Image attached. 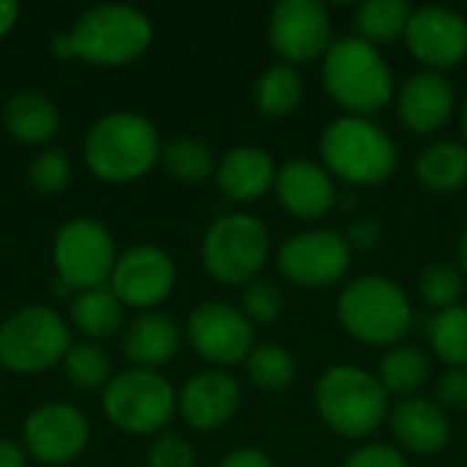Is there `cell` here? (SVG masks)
<instances>
[{
	"instance_id": "1",
	"label": "cell",
	"mask_w": 467,
	"mask_h": 467,
	"mask_svg": "<svg viewBox=\"0 0 467 467\" xmlns=\"http://www.w3.org/2000/svg\"><path fill=\"white\" fill-rule=\"evenodd\" d=\"M320 79L345 115L372 118L397 99V82L386 55L358 36L334 38L323 55Z\"/></svg>"
},
{
	"instance_id": "2",
	"label": "cell",
	"mask_w": 467,
	"mask_h": 467,
	"mask_svg": "<svg viewBox=\"0 0 467 467\" xmlns=\"http://www.w3.org/2000/svg\"><path fill=\"white\" fill-rule=\"evenodd\" d=\"M337 320L348 337L369 348H397L413 331V304L405 287L383 274L350 279L337 298Z\"/></svg>"
},
{
	"instance_id": "3",
	"label": "cell",
	"mask_w": 467,
	"mask_h": 467,
	"mask_svg": "<svg viewBox=\"0 0 467 467\" xmlns=\"http://www.w3.org/2000/svg\"><path fill=\"white\" fill-rule=\"evenodd\" d=\"M320 164L353 186H380L394 178L400 167V148L394 137L372 118L339 115L334 118L317 142Z\"/></svg>"
},
{
	"instance_id": "4",
	"label": "cell",
	"mask_w": 467,
	"mask_h": 467,
	"mask_svg": "<svg viewBox=\"0 0 467 467\" xmlns=\"http://www.w3.org/2000/svg\"><path fill=\"white\" fill-rule=\"evenodd\" d=\"M389 400L378 375L358 364H334L315 386L317 416L345 441L372 438L389 421Z\"/></svg>"
},
{
	"instance_id": "5",
	"label": "cell",
	"mask_w": 467,
	"mask_h": 467,
	"mask_svg": "<svg viewBox=\"0 0 467 467\" xmlns=\"http://www.w3.org/2000/svg\"><path fill=\"white\" fill-rule=\"evenodd\" d=\"M153 38L150 19L131 5H96L85 11L68 36L52 41L57 57H85L90 63H129L140 57Z\"/></svg>"
},
{
	"instance_id": "6",
	"label": "cell",
	"mask_w": 467,
	"mask_h": 467,
	"mask_svg": "<svg viewBox=\"0 0 467 467\" xmlns=\"http://www.w3.org/2000/svg\"><path fill=\"white\" fill-rule=\"evenodd\" d=\"M159 156V131L148 118L134 112H115L101 118L85 140L88 167L109 183L145 175Z\"/></svg>"
},
{
	"instance_id": "7",
	"label": "cell",
	"mask_w": 467,
	"mask_h": 467,
	"mask_svg": "<svg viewBox=\"0 0 467 467\" xmlns=\"http://www.w3.org/2000/svg\"><path fill=\"white\" fill-rule=\"evenodd\" d=\"M268 257L271 233L265 222L252 213H227L216 219L202 238V265L227 287H246L254 282Z\"/></svg>"
},
{
	"instance_id": "8",
	"label": "cell",
	"mask_w": 467,
	"mask_h": 467,
	"mask_svg": "<svg viewBox=\"0 0 467 467\" xmlns=\"http://www.w3.org/2000/svg\"><path fill=\"white\" fill-rule=\"evenodd\" d=\"M68 353V328L49 306H25L0 326V364L19 375L55 367Z\"/></svg>"
},
{
	"instance_id": "9",
	"label": "cell",
	"mask_w": 467,
	"mask_h": 467,
	"mask_svg": "<svg viewBox=\"0 0 467 467\" xmlns=\"http://www.w3.org/2000/svg\"><path fill=\"white\" fill-rule=\"evenodd\" d=\"M353 263V249L345 233L312 227L290 235L276 252L279 274L301 290H328L339 285Z\"/></svg>"
},
{
	"instance_id": "10",
	"label": "cell",
	"mask_w": 467,
	"mask_h": 467,
	"mask_svg": "<svg viewBox=\"0 0 467 467\" xmlns=\"http://www.w3.org/2000/svg\"><path fill=\"white\" fill-rule=\"evenodd\" d=\"M178 394L170 380L150 369H131L107 383L104 413L112 424L134 435H150L170 424Z\"/></svg>"
},
{
	"instance_id": "11",
	"label": "cell",
	"mask_w": 467,
	"mask_h": 467,
	"mask_svg": "<svg viewBox=\"0 0 467 467\" xmlns=\"http://www.w3.org/2000/svg\"><path fill=\"white\" fill-rule=\"evenodd\" d=\"M268 41L282 63L298 68L323 60L334 44V22L320 0H279L268 16Z\"/></svg>"
},
{
	"instance_id": "12",
	"label": "cell",
	"mask_w": 467,
	"mask_h": 467,
	"mask_svg": "<svg viewBox=\"0 0 467 467\" xmlns=\"http://www.w3.org/2000/svg\"><path fill=\"white\" fill-rule=\"evenodd\" d=\"M55 265L66 287L79 293L101 287L115 271L112 235L93 219L68 222L55 238Z\"/></svg>"
},
{
	"instance_id": "13",
	"label": "cell",
	"mask_w": 467,
	"mask_h": 467,
	"mask_svg": "<svg viewBox=\"0 0 467 467\" xmlns=\"http://www.w3.org/2000/svg\"><path fill=\"white\" fill-rule=\"evenodd\" d=\"M189 345L200 358L216 367H233L254 350V326L249 317L224 301L200 304L186 323Z\"/></svg>"
},
{
	"instance_id": "14",
	"label": "cell",
	"mask_w": 467,
	"mask_h": 467,
	"mask_svg": "<svg viewBox=\"0 0 467 467\" xmlns=\"http://www.w3.org/2000/svg\"><path fill=\"white\" fill-rule=\"evenodd\" d=\"M408 52L427 71H451L467 57V16L451 5H419L405 30Z\"/></svg>"
},
{
	"instance_id": "15",
	"label": "cell",
	"mask_w": 467,
	"mask_h": 467,
	"mask_svg": "<svg viewBox=\"0 0 467 467\" xmlns=\"http://www.w3.org/2000/svg\"><path fill=\"white\" fill-rule=\"evenodd\" d=\"M457 112V90L441 71H416L405 79L397 93L400 123L416 137H432Z\"/></svg>"
},
{
	"instance_id": "16",
	"label": "cell",
	"mask_w": 467,
	"mask_h": 467,
	"mask_svg": "<svg viewBox=\"0 0 467 467\" xmlns=\"http://www.w3.org/2000/svg\"><path fill=\"white\" fill-rule=\"evenodd\" d=\"M175 287V263L156 246L129 249L112 271V293L120 304L148 309L161 304Z\"/></svg>"
},
{
	"instance_id": "17",
	"label": "cell",
	"mask_w": 467,
	"mask_h": 467,
	"mask_svg": "<svg viewBox=\"0 0 467 467\" xmlns=\"http://www.w3.org/2000/svg\"><path fill=\"white\" fill-rule=\"evenodd\" d=\"M274 192L279 205L301 222H317L337 205L334 175L312 159H287L276 170Z\"/></svg>"
},
{
	"instance_id": "18",
	"label": "cell",
	"mask_w": 467,
	"mask_h": 467,
	"mask_svg": "<svg viewBox=\"0 0 467 467\" xmlns=\"http://www.w3.org/2000/svg\"><path fill=\"white\" fill-rule=\"evenodd\" d=\"M25 443L44 465L71 462L88 446V421L71 405H44L25 424Z\"/></svg>"
},
{
	"instance_id": "19",
	"label": "cell",
	"mask_w": 467,
	"mask_h": 467,
	"mask_svg": "<svg viewBox=\"0 0 467 467\" xmlns=\"http://www.w3.org/2000/svg\"><path fill=\"white\" fill-rule=\"evenodd\" d=\"M241 402H244L241 383L222 369L194 375L192 380H186V386L178 394V410L183 421L200 432H211L230 424Z\"/></svg>"
},
{
	"instance_id": "20",
	"label": "cell",
	"mask_w": 467,
	"mask_h": 467,
	"mask_svg": "<svg viewBox=\"0 0 467 467\" xmlns=\"http://www.w3.org/2000/svg\"><path fill=\"white\" fill-rule=\"evenodd\" d=\"M389 427L397 449L416 457H435L451 443L449 413L427 397L400 400L389 413Z\"/></svg>"
},
{
	"instance_id": "21",
	"label": "cell",
	"mask_w": 467,
	"mask_h": 467,
	"mask_svg": "<svg viewBox=\"0 0 467 467\" xmlns=\"http://www.w3.org/2000/svg\"><path fill=\"white\" fill-rule=\"evenodd\" d=\"M276 161L260 145H238L216 164V186L233 202H257L276 183Z\"/></svg>"
},
{
	"instance_id": "22",
	"label": "cell",
	"mask_w": 467,
	"mask_h": 467,
	"mask_svg": "<svg viewBox=\"0 0 467 467\" xmlns=\"http://www.w3.org/2000/svg\"><path fill=\"white\" fill-rule=\"evenodd\" d=\"M181 326L161 312H145L123 331V353L142 369L167 364L181 350Z\"/></svg>"
},
{
	"instance_id": "23",
	"label": "cell",
	"mask_w": 467,
	"mask_h": 467,
	"mask_svg": "<svg viewBox=\"0 0 467 467\" xmlns=\"http://www.w3.org/2000/svg\"><path fill=\"white\" fill-rule=\"evenodd\" d=\"M416 181L432 194H451L467 186V145L462 140L430 142L413 164Z\"/></svg>"
},
{
	"instance_id": "24",
	"label": "cell",
	"mask_w": 467,
	"mask_h": 467,
	"mask_svg": "<svg viewBox=\"0 0 467 467\" xmlns=\"http://www.w3.org/2000/svg\"><path fill=\"white\" fill-rule=\"evenodd\" d=\"M375 375L389 397L410 400V397H419V391L430 383L432 358L419 345L402 342L397 348H389V353L380 358Z\"/></svg>"
},
{
	"instance_id": "25",
	"label": "cell",
	"mask_w": 467,
	"mask_h": 467,
	"mask_svg": "<svg viewBox=\"0 0 467 467\" xmlns=\"http://www.w3.org/2000/svg\"><path fill=\"white\" fill-rule=\"evenodd\" d=\"M3 120H5L8 134L25 145H41L52 140L60 126L55 104L44 99L41 93H30V90L8 99Z\"/></svg>"
},
{
	"instance_id": "26",
	"label": "cell",
	"mask_w": 467,
	"mask_h": 467,
	"mask_svg": "<svg viewBox=\"0 0 467 467\" xmlns=\"http://www.w3.org/2000/svg\"><path fill=\"white\" fill-rule=\"evenodd\" d=\"M413 8L405 0H367L356 8L353 25L356 36L372 47H389L405 38Z\"/></svg>"
},
{
	"instance_id": "27",
	"label": "cell",
	"mask_w": 467,
	"mask_h": 467,
	"mask_svg": "<svg viewBox=\"0 0 467 467\" xmlns=\"http://www.w3.org/2000/svg\"><path fill=\"white\" fill-rule=\"evenodd\" d=\"M304 101V77L287 63L265 68L254 85V104L265 118H287Z\"/></svg>"
},
{
	"instance_id": "28",
	"label": "cell",
	"mask_w": 467,
	"mask_h": 467,
	"mask_svg": "<svg viewBox=\"0 0 467 467\" xmlns=\"http://www.w3.org/2000/svg\"><path fill=\"white\" fill-rule=\"evenodd\" d=\"M71 320L88 337L107 339L123 328V304L107 287L85 290L71 301Z\"/></svg>"
},
{
	"instance_id": "29",
	"label": "cell",
	"mask_w": 467,
	"mask_h": 467,
	"mask_svg": "<svg viewBox=\"0 0 467 467\" xmlns=\"http://www.w3.org/2000/svg\"><path fill=\"white\" fill-rule=\"evenodd\" d=\"M430 350L449 369H467V306L457 304L443 312H432L427 323Z\"/></svg>"
},
{
	"instance_id": "30",
	"label": "cell",
	"mask_w": 467,
	"mask_h": 467,
	"mask_svg": "<svg viewBox=\"0 0 467 467\" xmlns=\"http://www.w3.org/2000/svg\"><path fill=\"white\" fill-rule=\"evenodd\" d=\"M246 364V375L249 380L263 389V391H285L293 380H296V358L293 353L285 348V345H254V350L249 353V358L244 361Z\"/></svg>"
},
{
	"instance_id": "31",
	"label": "cell",
	"mask_w": 467,
	"mask_h": 467,
	"mask_svg": "<svg viewBox=\"0 0 467 467\" xmlns=\"http://www.w3.org/2000/svg\"><path fill=\"white\" fill-rule=\"evenodd\" d=\"M159 159H161L164 170L181 183H202L205 178H211L216 172V161H213L211 148L205 142L189 140V137L167 142L161 148Z\"/></svg>"
},
{
	"instance_id": "32",
	"label": "cell",
	"mask_w": 467,
	"mask_h": 467,
	"mask_svg": "<svg viewBox=\"0 0 467 467\" xmlns=\"http://www.w3.org/2000/svg\"><path fill=\"white\" fill-rule=\"evenodd\" d=\"M419 298L427 309L443 312L460 304L465 293V276L457 263H430L416 279Z\"/></svg>"
},
{
	"instance_id": "33",
	"label": "cell",
	"mask_w": 467,
	"mask_h": 467,
	"mask_svg": "<svg viewBox=\"0 0 467 467\" xmlns=\"http://www.w3.org/2000/svg\"><path fill=\"white\" fill-rule=\"evenodd\" d=\"M63 369L66 378L77 386V389H99L109 380L112 375V361L109 356L90 342L74 345L66 358H63Z\"/></svg>"
},
{
	"instance_id": "34",
	"label": "cell",
	"mask_w": 467,
	"mask_h": 467,
	"mask_svg": "<svg viewBox=\"0 0 467 467\" xmlns=\"http://www.w3.org/2000/svg\"><path fill=\"white\" fill-rule=\"evenodd\" d=\"M241 312L252 326H274L285 315V293L271 279L257 276L241 290Z\"/></svg>"
},
{
	"instance_id": "35",
	"label": "cell",
	"mask_w": 467,
	"mask_h": 467,
	"mask_svg": "<svg viewBox=\"0 0 467 467\" xmlns=\"http://www.w3.org/2000/svg\"><path fill=\"white\" fill-rule=\"evenodd\" d=\"M71 181V161L63 150H44L30 164V183L44 194L63 192Z\"/></svg>"
},
{
	"instance_id": "36",
	"label": "cell",
	"mask_w": 467,
	"mask_h": 467,
	"mask_svg": "<svg viewBox=\"0 0 467 467\" xmlns=\"http://www.w3.org/2000/svg\"><path fill=\"white\" fill-rule=\"evenodd\" d=\"M148 467H194V449L181 435H159L148 449Z\"/></svg>"
},
{
	"instance_id": "37",
	"label": "cell",
	"mask_w": 467,
	"mask_h": 467,
	"mask_svg": "<svg viewBox=\"0 0 467 467\" xmlns=\"http://www.w3.org/2000/svg\"><path fill=\"white\" fill-rule=\"evenodd\" d=\"M446 413L467 410V369H446L435 380V397H432Z\"/></svg>"
},
{
	"instance_id": "38",
	"label": "cell",
	"mask_w": 467,
	"mask_h": 467,
	"mask_svg": "<svg viewBox=\"0 0 467 467\" xmlns=\"http://www.w3.org/2000/svg\"><path fill=\"white\" fill-rule=\"evenodd\" d=\"M342 467H410L405 454L389 443H364L348 454Z\"/></svg>"
},
{
	"instance_id": "39",
	"label": "cell",
	"mask_w": 467,
	"mask_h": 467,
	"mask_svg": "<svg viewBox=\"0 0 467 467\" xmlns=\"http://www.w3.org/2000/svg\"><path fill=\"white\" fill-rule=\"evenodd\" d=\"M345 238H348L353 252H372L383 241V227H380V222L375 216H358V219L350 222Z\"/></svg>"
},
{
	"instance_id": "40",
	"label": "cell",
	"mask_w": 467,
	"mask_h": 467,
	"mask_svg": "<svg viewBox=\"0 0 467 467\" xmlns=\"http://www.w3.org/2000/svg\"><path fill=\"white\" fill-rule=\"evenodd\" d=\"M219 467H274V462L260 449H235L219 462Z\"/></svg>"
},
{
	"instance_id": "41",
	"label": "cell",
	"mask_w": 467,
	"mask_h": 467,
	"mask_svg": "<svg viewBox=\"0 0 467 467\" xmlns=\"http://www.w3.org/2000/svg\"><path fill=\"white\" fill-rule=\"evenodd\" d=\"M0 467H25V454L16 443L0 441Z\"/></svg>"
},
{
	"instance_id": "42",
	"label": "cell",
	"mask_w": 467,
	"mask_h": 467,
	"mask_svg": "<svg viewBox=\"0 0 467 467\" xmlns=\"http://www.w3.org/2000/svg\"><path fill=\"white\" fill-rule=\"evenodd\" d=\"M19 16V5L14 0H0V36H5Z\"/></svg>"
},
{
	"instance_id": "43",
	"label": "cell",
	"mask_w": 467,
	"mask_h": 467,
	"mask_svg": "<svg viewBox=\"0 0 467 467\" xmlns=\"http://www.w3.org/2000/svg\"><path fill=\"white\" fill-rule=\"evenodd\" d=\"M457 268L462 271V276L467 279V227L465 233L460 235V244H457Z\"/></svg>"
},
{
	"instance_id": "44",
	"label": "cell",
	"mask_w": 467,
	"mask_h": 467,
	"mask_svg": "<svg viewBox=\"0 0 467 467\" xmlns=\"http://www.w3.org/2000/svg\"><path fill=\"white\" fill-rule=\"evenodd\" d=\"M460 126H462V142L467 145V96L462 101V109H460Z\"/></svg>"
}]
</instances>
